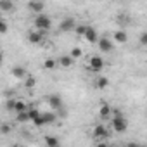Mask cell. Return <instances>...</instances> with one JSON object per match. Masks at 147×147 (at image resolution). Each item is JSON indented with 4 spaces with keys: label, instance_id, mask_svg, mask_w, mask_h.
I'll use <instances>...</instances> for the list:
<instances>
[{
    "label": "cell",
    "instance_id": "obj_1",
    "mask_svg": "<svg viewBox=\"0 0 147 147\" xmlns=\"http://www.w3.org/2000/svg\"><path fill=\"white\" fill-rule=\"evenodd\" d=\"M109 119H111V126H113L114 133H123V131H126L128 121H126V118L123 116V113H121L119 109H113Z\"/></svg>",
    "mask_w": 147,
    "mask_h": 147
},
{
    "label": "cell",
    "instance_id": "obj_2",
    "mask_svg": "<svg viewBox=\"0 0 147 147\" xmlns=\"http://www.w3.org/2000/svg\"><path fill=\"white\" fill-rule=\"evenodd\" d=\"M33 26H35V30L45 33V31H49V30L52 28V19H50L47 14L40 12V14L35 16V19H33Z\"/></svg>",
    "mask_w": 147,
    "mask_h": 147
},
{
    "label": "cell",
    "instance_id": "obj_3",
    "mask_svg": "<svg viewBox=\"0 0 147 147\" xmlns=\"http://www.w3.org/2000/svg\"><path fill=\"white\" fill-rule=\"evenodd\" d=\"M106 66V61L100 57V55H90L88 61H87V69L90 73H100Z\"/></svg>",
    "mask_w": 147,
    "mask_h": 147
},
{
    "label": "cell",
    "instance_id": "obj_4",
    "mask_svg": "<svg viewBox=\"0 0 147 147\" xmlns=\"http://www.w3.org/2000/svg\"><path fill=\"white\" fill-rule=\"evenodd\" d=\"M107 137H109V128L106 125L99 123L92 128V138L94 140H107Z\"/></svg>",
    "mask_w": 147,
    "mask_h": 147
},
{
    "label": "cell",
    "instance_id": "obj_5",
    "mask_svg": "<svg viewBox=\"0 0 147 147\" xmlns=\"http://www.w3.org/2000/svg\"><path fill=\"white\" fill-rule=\"evenodd\" d=\"M97 45H99V50L100 52H106V54L113 52V49H114V43H113V40L109 36H99Z\"/></svg>",
    "mask_w": 147,
    "mask_h": 147
},
{
    "label": "cell",
    "instance_id": "obj_6",
    "mask_svg": "<svg viewBox=\"0 0 147 147\" xmlns=\"http://www.w3.org/2000/svg\"><path fill=\"white\" fill-rule=\"evenodd\" d=\"M83 38H85L87 43H92V45H94V43H97V40H99V33H97V30H95L94 26H87Z\"/></svg>",
    "mask_w": 147,
    "mask_h": 147
},
{
    "label": "cell",
    "instance_id": "obj_7",
    "mask_svg": "<svg viewBox=\"0 0 147 147\" xmlns=\"http://www.w3.org/2000/svg\"><path fill=\"white\" fill-rule=\"evenodd\" d=\"M43 31H38V30H31V31H28V35H26V38H28V42L30 43H35V45H38V43H42L43 42Z\"/></svg>",
    "mask_w": 147,
    "mask_h": 147
},
{
    "label": "cell",
    "instance_id": "obj_8",
    "mask_svg": "<svg viewBox=\"0 0 147 147\" xmlns=\"http://www.w3.org/2000/svg\"><path fill=\"white\" fill-rule=\"evenodd\" d=\"M75 26H76V21L73 19V18H64V19L59 23V30L64 31V33H67V31H71V30H75Z\"/></svg>",
    "mask_w": 147,
    "mask_h": 147
},
{
    "label": "cell",
    "instance_id": "obj_9",
    "mask_svg": "<svg viewBox=\"0 0 147 147\" xmlns=\"http://www.w3.org/2000/svg\"><path fill=\"white\" fill-rule=\"evenodd\" d=\"M28 9H30L33 14H40V12H43L45 4L42 2V0H30V2H28Z\"/></svg>",
    "mask_w": 147,
    "mask_h": 147
},
{
    "label": "cell",
    "instance_id": "obj_10",
    "mask_svg": "<svg viewBox=\"0 0 147 147\" xmlns=\"http://www.w3.org/2000/svg\"><path fill=\"white\" fill-rule=\"evenodd\" d=\"M113 40H114L116 43L123 45V43H126V42H128V35H126V31H125V30H116V31L113 33Z\"/></svg>",
    "mask_w": 147,
    "mask_h": 147
},
{
    "label": "cell",
    "instance_id": "obj_11",
    "mask_svg": "<svg viewBox=\"0 0 147 147\" xmlns=\"http://www.w3.org/2000/svg\"><path fill=\"white\" fill-rule=\"evenodd\" d=\"M111 111H113V107L107 102H102L100 107H99V118L100 119H109L111 118Z\"/></svg>",
    "mask_w": 147,
    "mask_h": 147
},
{
    "label": "cell",
    "instance_id": "obj_12",
    "mask_svg": "<svg viewBox=\"0 0 147 147\" xmlns=\"http://www.w3.org/2000/svg\"><path fill=\"white\" fill-rule=\"evenodd\" d=\"M73 64H75V59H73L71 55H61L59 61H57V66H61V67H64V69L73 67Z\"/></svg>",
    "mask_w": 147,
    "mask_h": 147
},
{
    "label": "cell",
    "instance_id": "obj_13",
    "mask_svg": "<svg viewBox=\"0 0 147 147\" xmlns=\"http://www.w3.org/2000/svg\"><path fill=\"white\" fill-rule=\"evenodd\" d=\"M47 102H49V106H50L54 111H57L59 107H62V106H64V102H62V99H61L59 95H50V97L47 99Z\"/></svg>",
    "mask_w": 147,
    "mask_h": 147
},
{
    "label": "cell",
    "instance_id": "obj_14",
    "mask_svg": "<svg viewBox=\"0 0 147 147\" xmlns=\"http://www.w3.org/2000/svg\"><path fill=\"white\" fill-rule=\"evenodd\" d=\"M26 75H28V71H26L23 66H14V67H12V76H14L16 80H23Z\"/></svg>",
    "mask_w": 147,
    "mask_h": 147
},
{
    "label": "cell",
    "instance_id": "obj_15",
    "mask_svg": "<svg viewBox=\"0 0 147 147\" xmlns=\"http://www.w3.org/2000/svg\"><path fill=\"white\" fill-rule=\"evenodd\" d=\"M107 87H109V78H106V76H97L95 78V88L106 90Z\"/></svg>",
    "mask_w": 147,
    "mask_h": 147
},
{
    "label": "cell",
    "instance_id": "obj_16",
    "mask_svg": "<svg viewBox=\"0 0 147 147\" xmlns=\"http://www.w3.org/2000/svg\"><path fill=\"white\" fill-rule=\"evenodd\" d=\"M0 11L2 12H12L14 11V2L12 0H0Z\"/></svg>",
    "mask_w": 147,
    "mask_h": 147
},
{
    "label": "cell",
    "instance_id": "obj_17",
    "mask_svg": "<svg viewBox=\"0 0 147 147\" xmlns=\"http://www.w3.org/2000/svg\"><path fill=\"white\" fill-rule=\"evenodd\" d=\"M23 80H24V88H28V90H33V88H36V83H38V82H36V78H35V76H30V75H26Z\"/></svg>",
    "mask_w": 147,
    "mask_h": 147
},
{
    "label": "cell",
    "instance_id": "obj_18",
    "mask_svg": "<svg viewBox=\"0 0 147 147\" xmlns=\"http://www.w3.org/2000/svg\"><path fill=\"white\" fill-rule=\"evenodd\" d=\"M26 109H28V104H26V100H23V99H16L14 111H16V113H21V111H26Z\"/></svg>",
    "mask_w": 147,
    "mask_h": 147
},
{
    "label": "cell",
    "instance_id": "obj_19",
    "mask_svg": "<svg viewBox=\"0 0 147 147\" xmlns=\"http://www.w3.org/2000/svg\"><path fill=\"white\" fill-rule=\"evenodd\" d=\"M16 121H18V123H28V121H30L28 109H26V111H21V113H16Z\"/></svg>",
    "mask_w": 147,
    "mask_h": 147
},
{
    "label": "cell",
    "instance_id": "obj_20",
    "mask_svg": "<svg viewBox=\"0 0 147 147\" xmlns=\"http://www.w3.org/2000/svg\"><path fill=\"white\" fill-rule=\"evenodd\" d=\"M42 116H43V119H45V125H49V123H54L55 119H57V113L52 109V113H42Z\"/></svg>",
    "mask_w": 147,
    "mask_h": 147
},
{
    "label": "cell",
    "instance_id": "obj_21",
    "mask_svg": "<svg viewBox=\"0 0 147 147\" xmlns=\"http://www.w3.org/2000/svg\"><path fill=\"white\" fill-rule=\"evenodd\" d=\"M57 67V61L55 59H52V57H49V59H45L43 61V69H55Z\"/></svg>",
    "mask_w": 147,
    "mask_h": 147
},
{
    "label": "cell",
    "instance_id": "obj_22",
    "mask_svg": "<svg viewBox=\"0 0 147 147\" xmlns=\"http://www.w3.org/2000/svg\"><path fill=\"white\" fill-rule=\"evenodd\" d=\"M43 142H45L49 147H59V138H55V137H52V135H47V137L43 138Z\"/></svg>",
    "mask_w": 147,
    "mask_h": 147
},
{
    "label": "cell",
    "instance_id": "obj_23",
    "mask_svg": "<svg viewBox=\"0 0 147 147\" xmlns=\"http://www.w3.org/2000/svg\"><path fill=\"white\" fill-rule=\"evenodd\" d=\"M69 55H71L73 59H80V57L83 55V50H82L80 47H75V49H71V52H69Z\"/></svg>",
    "mask_w": 147,
    "mask_h": 147
},
{
    "label": "cell",
    "instance_id": "obj_24",
    "mask_svg": "<svg viewBox=\"0 0 147 147\" xmlns=\"http://www.w3.org/2000/svg\"><path fill=\"white\" fill-rule=\"evenodd\" d=\"M87 26H88V24H76V26H75V31H76V35L83 38V35H85V30H87Z\"/></svg>",
    "mask_w": 147,
    "mask_h": 147
},
{
    "label": "cell",
    "instance_id": "obj_25",
    "mask_svg": "<svg viewBox=\"0 0 147 147\" xmlns=\"http://www.w3.org/2000/svg\"><path fill=\"white\" fill-rule=\"evenodd\" d=\"M28 114H30V121H33L35 118L40 116V111H38L36 107H28Z\"/></svg>",
    "mask_w": 147,
    "mask_h": 147
},
{
    "label": "cell",
    "instance_id": "obj_26",
    "mask_svg": "<svg viewBox=\"0 0 147 147\" xmlns=\"http://www.w3.org/2000/svg\"><path fill=\"white\" fill-rule=\"evenodd\" d=\"M11 125H7V123H4V125H0V135H9L11 133Z\"/></svg>",
    "mask_w": 147,
    "mask_h": 147
},
{
    "label": "cell",
    "instance_id": "obj_27",
    "mask_svg": "<svg viewBox=\"0 0 147 147\" xmlns=\"http://www.w3.org/2000/svg\"><path fill=\"white\" fill-rule=\"evenodd\" d=\"M33 125H35V126H45V119H43L42 113H40V116H38V118H35V119H33Z\"/></svg>",
    "mask_w": 147,
    "mask_h": 147
},
{
    "label": "cell",
    "instance_id": "obj_28",
    "mask_svg": "<svg viewBox=\"0 0 147 147\" xmlns=\"http://www.w3.org/2000/svg\"><path fill=\"white\" fill-rule=\"evenodd\" d=\"M9 31V24L2 19V21H0V35H4V33H7Z\"/></svg>",
    "mask_w": 147,
    "mask_h": 147
},
{
    "label": "cell",
    "instance_id": "obj_29",
    "mask_svg": "<svg viewBox=\"0 0 147 147\" xmlns=\"http://www.w3.org/2000/svg\"><path fill=\"white\" fill-rule=\"evenodd\" d=\"M14 104H16V99H9L5 102V109L7 111H14Z\"/></svg>",
    "mask_w": 147,
    "mask_h": 147
},
{
    "label": "cell",
    "instance_id": "obj_30",
    "mask_svg": "<svg viewBox=\"0 0 147 147\" xmlns=\"http://www.w3.org/2000/svg\"><path fill=\"white\" fill-rule=\"evenodd\" d=\"M140 43L147 45V33H140Z\"/></svg>",
    "mask_w": 147,
    "mask_h": 147
},
{
    "label": "cell",
    "instance_id": "obj_31",
    "mask_svg": "<svg viewBox=\"0 0 147 147\" xmlns=\"http://www.w3.org/2000/svg\"><path fill=\"white\" fill-rule=\"evenodd\" d=\"M0 64H2V54H0Z\"/></svg>",
    "mask_w": 147,
    "mask_h": 147
},
{
    "label": "cell",
    "instance_id": "obj_32",
    "mask_svg": "<svg viewBox=\"0 0 147 147\" xmlns=\"http://www.w3.org/2000/svg\"><path fill=\"white\" fill-rule=\"evenodd\" d=\"M0 21H2V19H0Z\"/></svg>",
    "mask_w": 147,
    "mask_h": 147
}]
</instances>
